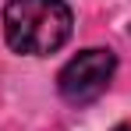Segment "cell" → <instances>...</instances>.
<instances>
[{
	"instance_id": "7a4b0ae2",
	"label": "cell",
	"mask_w": 131,
	"mask_h": 131,
	"mask_svg": "<svg viewBox=\"0 0 131 131\" xmlns=\"http://www.w3.org/2000/svg\"><path fill=\"white\" fill-rule=\"evenodd\" d=\"M113 71H117V57L110 50H99V46L82 50L78 57H71L60 67L57 92L64 96V103H71V106H89V103H96L106 92Z\"/></svg>"
},
{
	"instance_id": "6da1fadb",
	"label": "cell",
	"mask_w": 131,
	"mask_h": 131,
	"mask_svg": "<svg viewBox=\"0 0 131 131\" xmlns=\"http://www.w3.org/2000/svg\"><path fill=\"white\" fill-rule=\"evenodd\" d=\"M71 36V7L64 0H7L4 39L14 53L43 57L60 50Z\"/></svg>"
},
{
	"instance_id": "3957f363",
	"label": "cell",
	"mask_w": 131,
	"mask_h": 131,
	"mask_svg": "<svg viewBox=\"0 0 131 131\" xmlns=\"http://www.w3.org/2000/svg\"><path fill=\"white\" fill-rule=\"evenodd\" d=\"M113 131H131V124H117V128H113Z\"/></svg>"
}]
</instances>
